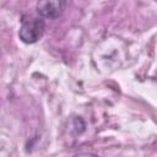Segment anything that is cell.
<instances>
[{"mask_svg":"<svg viewBox=\"0 0 157 157\" xmlns=\"http://www.w3.org/2000/svg\"><path fill=\"white\" fill-rule=\"evenodd\" d=\"M44 29L45 22L42 17L23 18L18 31V38L26 44H33L43 37Z\"/></svg>","mask_w":157,"mask_h":157,"instance_id":"obj_1","label":"cell"},{"mask_svg":"<svg viewBox=\"0 0 157 157\" xmlns=\"http://www.w3.org/2000/svg\"><path fill=\"white\" fill-rule=\"evenodd\" d=\"M66 7V0H37L36 10L42 18H59Z\"/></svg>","mask_w":157,"mask_h":157,"instance_id":"obj_2","label":"cell"}]
</instances>
